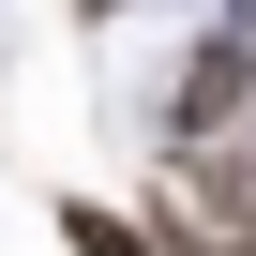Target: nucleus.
I'll use <instances>...</instances> for the list:
<instances>
[{
    "label": "nucleus",
    "instance_id": "nucleus-1",
    "mask_svg": "<svg viewBox=\"0 0 256 256\" xmlns=\"http://www.w3.org/2000/svg\"><path fill=\"white\" fill-rule=\"evenodd\" d=\"M256 120V0H226V16L181 46V76H166V151L196 166V151H226Z\"/></svg>",
    "mask_w": 256,
    "mask_h": 256
},
{
    "label": "nucleus",
    "instance_id": "nucleus-2",
    "mask_svg": "<svg viewBox=\"0 0 256 256\" xmlns=\"http://www.w3.org/2000/svg\"><path fill=\"white\" fill-rule=\"evenodd\" d=\"M60 256H166V226L120 196H60Z\"/></svg>",
    "mask_w": 256,
    "mask_h": 256
},
{
    "label": "nucleus",
    "instance_id": "nucleus-3",
    "mask_svg": "<svg viewBox=\"0 0 256 256\" xmlns=\"http://www.w3.org/2000/svg\"><path fill=\"white\" fill-rule=\"evenodd\" d=\"M166 256H241V241H211V226H196V211L166 196Z\"/></svg>",
    "mask_w": 256,
    "mask_h": 256
},
{
    "label": "nucleus",
    "instance_id": "nucleus-4",
    "mask_svg": "<svg viewBox=\"0 0 256 256\" xmlns=\"http://www.w3.org/2000/svg\"><path fill=\"white\" fill-rule=\"evenodd\" d=\"M120 16H136V0H76V30H120Z\"/></svg>",
    "mask_w": 256,
    "mask_h": 256
}]
</instances>
